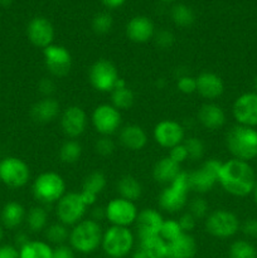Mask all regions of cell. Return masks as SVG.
Wrapping results in <instances>:
<instances>
[{"instance_id": "cell-1", "label": "cell", "mask_w": 257, "mask_h": 258, "mask_svg": "<svg viewBox=\"0 0 257 258\" xmlns=\"http://www.w3.org/2000/svg\"><path fill=\"white\" fill-rule=\"evenodd\" d=\"M218 183L231 196L247 197L253 190L256 175L247 161L233 158L222 163Z\"/></svg>"}, {"instance_id": "cell-2", "label": "cell", "mask_w": 257, "mask_h": 258, "mask_svg": "<svg viewBox=\"0 0 257 258\" xmlns=\"http://www.w3.org/2000/svg\"><path fill=\"white\" fill-rule=\"evenodd\" d=\"M103 231L98 222L85 218L72 227L70 232V246L81 254H90L97 251L102 243Z\"/></svg>"}, {"instance_id": "cell-3", "label": "cell", "mask_w": 257, "mask_h": 258, "mask_svg": "<svg viewBox=\"0 0 257 258\" xmlns=\"http://www.w3.org/2000/svg\"><path fill=\"white\" fill-rule=\"evenodd\" d=\"M226 145L234 159L248 163L257 158V131L248 126H233L227 133Z\"/></svg>"}, {"instance_id": "cell-4", "label": "cell", "mask_w": 257, "mask_h": 258, "mask_svg": "<svg viewBox=\"0 0 257 258\" xmlns=\"http://www.w3.org/2000/svg\"><path fill=\"white\" fill-rule=\"evenodd\" d=\"M101 247L108 258H123L135 248V234L128 227L111 226L103 231Z\"/></svg>"}, {"instance_id": "cell-5", "label": "cell", "mask_w": 257, "mask_h": 258, "mask_svg": "<svg viewBox=\"0 0 257 258\" xmlns=\"http://www.w3.org/2000/svg\"><path fill=\"white\" fill-rule=\"evenodd\" d=\"M189 191V173L180 171L179 175L161 190L159 206L168 213H176L186 206Z\"/></svg>"}, {"instance_id": "cell-6", "label": "cell", "mask_w": 257, "mask_h": 258, "mask_svg": "<svg viewBox=\"0 0 257 258\" xmlns=\"http://www.w3.org/2000/svg\"><path fill=\"white\" fill-rule=\"evenodd\" d=\"M32 193L43 204L57 203L66 194V181L62 175L54 171H45L34 179Z\"/></svg>"}, {"instance_id": "cell-7", "label": "cell", "mask_w": 257, "mask_h": 258, "mask_svg": "<svg viewBox=\"0 0 257 258\" xmlns=\"http://www.w3.org/2000/svg\"><path fill=\"white\" fill-rule=\"evenodd\" d=\"M87 208L88 206L83 201L81 193L70 191L55 203V214L58 222L67 227H73L85 219Z\"/></svg>"}, {"instance_id": "cell-8", "label": "cell", "mask_w": 257, "mask_h": 258, "mask_svg": "<svg viewBox=\"0 0 257 258\" xmlns=\"http://www.w3.org/2000/svg\"><path fill=\"white\" fill-rule=\"evenodd\" d=\"M206 231L216 238L226 239L233 237L239 231L238 218L232 212L226 209H217L206 217Z\"/></svg>"}, {"instance_id": "cell-9", "label": "cell", "mask_w": 257, "mask_h": 258, "mask_svg": "<svg viewBox=\"0 0 257 258\" xmlns=\"http://www.w3.org/2000/svg\"><path fill=\"white\" fill-rule=\"evenodd\" d=\"M30 169L24 160L17 156H5L0 160V181L9 188L18 189L27 185Z\"/></svg>"}, {"instance_id": "cell-10", "label": "cell", "mask_w": 257, "mask_h": 258, "mask_svg": "<svg viewBox=\"0 0 257 258\" xmlns=\"http://www.w3.org/2000/svg\"><path fill=\"white\" fill-rule=\"evenodd\" d=\"M222 161L217 159H209L202 164L201 168L189 173V186L190 190L196 193L204 194L213 189L218 183L219 171H221Z\"/></svg>"}, {"instance_id": "cell-11", "label": "cell", "mask_w": 257, "mask_h": 258, "mask_svg": "<svg viewBox=\"0 0 257 258\" xmlns=\"http://www.w3.org/2000/svg\"><path fill=\"white\" fill-rule=\"evenodd\" d=\"M90 83L98 92H111L120 80L116 66L108 59H97L88 72Z\"/></svg>"}, {"instance_id": "cell-12", "label": "cell", "mask_w": 257, "mask_h": 258, "mask_svg": "<svg viewBox=\"0 0 257 258\" xmlns=\"http://www.w3.org/2000/svg\"><path fill=\"white\" fill-rule=\"evenodd\" d=\"M105 214L111 226L130 227L135 223L139 211L134 202L118 197L108 202L105 207Z\"/></svg>"}, {"instance_id": "cell-13", "label": "cell", "mask_w": 257, "mask_h": 258, "mask_svg": "<svg viewBox=\"0 0 257 258\" xmlns=\"http://www.w3.org/2000/svg\"><path fill=\"white\" fill-rule=\"evenodd\" d=\"M121 112L111 103H102L93 110L91 122L101 136H111L121 127Z\"/></svg>"}, {"instance_id": "cell-14", "label": "cell", "mask_w": 257, "mask_h": 258, "mask_svg": "<svg viewBox=\"0 0 257 258\" xmlns=\"http://www.w3.org/2000/svg\"><path fill=\"white\" fill-rule=\"evenodd\" d=\"M43 58L45 68L53 77H66L72 68V55L63 45L50 44L49 47L44 48Z\"/></svg>"}, {"instance_id": "cell-15", "label": "cell", "mask_w": 257, "mask_h": 258, "mask_svg": "<svg viewBox=\"0 0 257 258\" xmlns=\"http://www.w3.org/2000/svg\"><path fill=\"white\" fill-rule=\"evenodd\" d=\"M60 128L63 134L70 139H77L86 131L88 117L86 111L77 105L68 106L60 112Z\"/></svg>"}, {"instance_id": "cell-16", "label": "cell", "mask_w": 257, "mask_h": 258, "mask_svg": "<svg viewBox=\"0 0 257 258\" xmlns=\"http://www.w3.org/2000/svg\"><path fill=\"white\" fill-rule=\"evenodd\" d=\"M154 140L161 148L170 150L176 145H180L185 140V131L181 123L174 120H163L158 122L153 131Z\"/></svg>"}, {"instance_id": "cell-17", "label": "cell", "mask_w": 257, "mask_h": 258, "mask_svg": "<svg viewBox=\"0 0 257 258\" xmlns=\"http://www.w3.org/2000/svg\"><path fill=\"white\" fill-rule=\"evenodd\" d=\"M234 120L238 125L256 127L257 126V93L247 92L236 98L232 107Z\"/></svg>"}, {"instance_id": "cell-18", "label": "cell", "mask_w": 257, "mask_h": 258, "mask_svg": "<svg viewBox=\"0 0 257 258\" xmlns=\"http://www.w3.org/2000/svg\"><path fill=\"white\" fill-rule=\"evenodd\" d=\"M27 37L34 47L44 48L53 44L54 40V28L52 23L44 17H35L28 23Z\"/></svg>"}, {"instance_id": "cell-19", "label": "cell", "mask_w": 257, "mask_h": 258, "mask_svg": "<svg viewBox=\"0 0 257 258\" xmlns=\"http://www.w3.org/2000/svg\"><path fill=\"white\" fill-rule=\"evenodd\" d=\"M164 218L160 212L154 208H145L139 212L135 221L136 234L139 239L160 237V229L163 226Z\"/></svg>"}, {"instance_id": "cell-20", "label": "cell", "mask_w": 257, "mask_h": 258, "mask_svg": "<svg viewBox=\"0 0 257 258\" xmlns=\"http://www.w3.org/2000/svg\"><path fill=\"white\" fill-rule=\"evenodd\" d=\"M126 35L128 39L138 44L149 42L155 35V27L150 18L138 15L131 18L126 24Z\"/></svg>"}, {"instance_id": "cell-21", "label": "cell", "mask_w": 257, "mask_h": 258, "mask_svg": "<svg viewBox=\"0 0 257 258\" xmlns=\"http://www.w3.org/2000/svg\"><path fill=\"white\" fill-rule=\"evenodd\" d=\"M197 92L208 101H214L224 92V83L218 75L213 72H202L196 77Z\"/></svg>"}, {"instance_id": "cell-22", "label": "cell", "mask_w": 257, "mask_h": 258, "mask_svg": "<svg viewBox=\"0 0 257 258\" xmlns=\"http://www.w3.org/2000/svg\"><path fill=\"white\" fill-rule=\"evenodd\" d=\"M198 251L196 238L190 233H183L166 243V258H194Z\"/></svg>"}, {"instance_id": "cell-23", "label": "cell", "mask_w": 257, "mask_h": 258, "mask_svg": "<svg viewBox=\"0 0 257 258\" xmlns=\"http://www.w3.org/2000/svg\"><path fill=\"white\" fill-rule=\"evenodd\" d=\"M59 115L60 106L54 97H43L30 108V117L38 123H49Z\"/></svg>"}, {"instance_id": "cell-24", "label": "cell", "mask_w": 257, "mask_h": 258, "mask_svg": "<svg viewBox=\"0 0 257 258\" xmlns=\"http://www.w3.org/2000/svg\"><path fill=\"white\" fill-rule=\"evenodd\" d=\"M106 185H107V179H106L105 174L102 171H92V173L86 176L80 193L88 207L93 206L96 203L97 197L105 190Z\"/></svg>"}, {"instance_id": "cell-25", "label": "cell", "mask_w": 257, "mask_h": 258, "mask_svg": "<svg viewBox=\"0 0 257 258\" xmlns=\"http://www.w3.org/2000/svg\"><path fill=\"white\" fill-rule=\"evenodd\" d=\"M198 121L207 130H219L226 123V112L217 103L207 102L198 110Z\"/></svg>"}, {"instance_id": "cell-26", "label": "cell", "mask_w": 257, "mask_h": 258, "mask_svg": "<svg viewBox=\"0 0 257 258\" xmlns=\"http://www.w3.org/2000/svg\"><path fill=\"white\" fill-rule=\"evenodd\" d=\"M118 141L127 150L140 151L148 144V134L139 125H126L120 130Z\"/></svg>"}, {"instance_id": "cell-27", "label": "cell", "mask_w": 257, "mask_h": 258, "mask_svg": "<svg viewBox=\"0 0 257 258\" xmlns=\"http://www.w3.org/2000/svg\"><path fill=\"white\" fill-rule=\"evenodd\" d=\"M133 258H166V242L160 237L139 239Z\"/></svg>"}, {"instance_id": "cell-28", "label": "cell", "mask_w": 257, "mask_h": 258, "mask_svg": "<svg viewBox=\"0 0 257 258\" xmlns=\"http://www.w3.org/2000/svg\"><path fill=\"white\" fill-rule=\"evenodd\" d=\"M180 171V165L171 160L169 156H165V158H161L160 160L156 161V164L154 165L153 178L159 184L168 185L179 175Z\"/></svg>"}, {"instance_id": "cell-29", "label": "cell", "mask_w": 257, "mask_h": 258, "mask_svg": "<svg viewBox=\"0 0 257 258\" xmlns=\"http://www.w3.org/2000/svg\"><path fill=\"white\" fill-rule=\"evenodd\" d=\"M110 93L111 105L117 108L118 111L128 110V108L133 107L134 102H135V95L123 78H120L117 81V83Z\"/></svg>"}, {"instance_id": "cell-30", "label": "cell", "mask_w": 257, "mask_h": 258, "mask_svg": "<svg viewBox=\"0 0 257 258\" xmlns=\"http://www.w3.org/2000/svg\"><path fill=\"white\" fill-rule=\"evenodd\" d=\"M25 217H27L25 208L18 202H9L5 204L0 214L3 226L8 229L18 228L25 221Z\"/></svg>"}, {"instance_id": "cell-31", "label": "cell", "mask_w": 257, "mask_h": 258, "mask_svg": "<svg viewBox=\"0 0 257 258\" xmlns=\"http://www.w3.org/2000/svg\"><path fill=\"white\" fill-rule=\"evenodd\" d=\"M53 247L45 241H28L19 248V258H52Z\"/></svg>"}, {"instance_id": "cell-32", "label": "cell", "mask_w": 257, "mask_h": 258, "mask_svg": "<svg viewBox=\"0 0 257 258\" xmlns=\"http://www.w3.org/2000/svg\"><path fill=\"white\" fill-rule=\"evenodd\" d=\"M117 193L121 198L135 202L143 194V186L135 176L123 175L117 181Z\"/></svg>"}, {"instance_id": "cell-33", "label": "cell", "mask_w": 257, "mask_h": 258, "mask_svg": "<svg viewBox=\"0 0 257 258\" xmlns=\"http://www.w3.org/2000/svg\"><path fill=\"white\" fill-rule=\"evenodd\" d=\"M81 155H82V146L78 141H76L75 139H70V140H66L65 143L60 145L59 151H58V156H59V160L63 164H75L80 160Z\"/></svg>"}, {"instance_id": "cell-34", "label": "cell", "mask_w": 257, "mask_h": 258, "mask_svg": "<svg viewBox=\"0 0 257 258\" xmlns=\"http://www.w3.org/2000/svg\"><path fill=\"white\" fill-rule=\"evenodd\" d=\"M28 228L32 232H42L48 226V213L43 207L37 206L29 209L25 217Z\"/></svg>"}, {"instance_id": "cell-35", "label": "cell", "mask_w": 257, "mask_h": 258, "mask_svg": "<svg viewBox=\"0 0 257 258\" xmlns=\"http://www.w3.org/2000/svg\"><path fill=\"white\" fill-rule=\"evenodd\" d=\"M70 229L67 226L58 222V223H53L50 226H47L44 229V237L45 242L52 246H60V244H66V242L70 239Z\"/></svg>"}, {"instance_id": "cell-36", "label": "cell", "mask_w": 257, "mask_h": 258, "mask_svg": "<svg viewBox=\"0 0 257 258\" xmlns=\"http://www.w3.org/2000/svg\"><path fill=\"white\" fill-rule=\"evenodd\" d=\"M171 20L180 28L190 27L194 23V12L185 4H176L171 9Z\"/></svg>"}, {"instance_id": "cell-37", "label": "cell", "mask_w": 257, "mask_h": 258, "mask_svg": "<svg viewBox=\"0 0 257 258\" xmlns=\"http://www.w3.org/2000/svg\"><path fill=\"white\" fill-rule=\"evenodd\" d=\"M228 256L229 258H257V249L248 241L238 239L231 244Z\"/></svg>"}, {"instance_id": "cell-38", "label": "cell", "mask_w": 257, "mask_h": 258, "mask_svg": "<svg viewBox=\"0 0 257 258\" xmlns=\"http://www.w3.org/2000/svg\"><path fill=\"white\" fill-rule=\"evenodd\" d=\"M92 29L96 34H107L111 29H112L113 25V19L108 13L101 12L93 17L92 19Z\"/></svg>"}, {"instance_id": "cell-39", "label": "cell", "mask_w": 257, "mask_h": 258, "mask_svg": "<svg viewBox=\"0 0 257 258\" xmlns=\"http://www.w3.org/2000/svg\"><path fill=\"white\" fill-rule=\"evenodd\" d=\"M184 232L181 231L179 222L176 219H164L160 229V238H163L166 243L178 238Z\"/></svg>"}, {"instance_id": "cell-40", "label": "cell", "mask_w": 257, "mask_h": 258, "mask_svg": "<svg viewBox=\"0 0 257 258\" xmlns=\"http://www.w3.org/2000/svg\"><path fill=\"white\" fill-rule=\"evenodd\" d=\"M184 146L188 151V158L191 160H199L204 155V144L198 138H188L184 140Z\"/></svg>"}, {"instance_id": "cell-41", "label": "cell", "mask_w": 257, "mask_h": 258, "mask_svg": "<svg viewBox=\"0 0 257 258\" xmlns=\"http://www.w3.org/2000/svg\"><path fill=\"white\" fill-rule=\"evenodd\" d=\"M189 213L194 217L196 219L206 218L209 214V204L202 197H197L189 204Z\"/></svg>"}, {"instance_id": "cell-42", "label": "cell", "mask_w": 257, "mask_h": 258, "mask_svg": "<svg viewBox=\"0 0 257 258\" xmlns=\"http://www.w3.org/2000/svg\"><path fill=\"white\" fill-rule=\"evenodd\" d=\"M176 88L179 92L184 93V95H191V93L197 92V81L196 77L191 76H180L176 81Z\"/></svg>"}, {"instance_id": "cell-43", "label": "cell", "mask_w": 257, "mask_h": 258, "mask_svg": "<svg viewBox=\"0 0 257 258\" xmlns=\"http://www.w3.org/2000/svg\"><path fill=\"white\" fill-rule=\"evenodd\" d=\"M95 150L102 156H110L115 151V143L110 136H101L95 143Z\"/></svg>"}, {"instance_id": "cell-44", "label": "cell", "mask_w": 257, "mask_h": 258, "mask_svg": "<svg viewBox=\"0 0 257 258\" xmlns=\"http://www.w3.org/2000/svg\"><path fill=\"white\" fill-rule=\"evenodd\" d=\"M155 44L161 49H169L174 44V35L170 30L161 29L154 35Z\"/></svg>"}, {"instance_id": "cell-45", "label": "cell", "mask_w": 257, "mask_h": 258, "mask_svg": "<svg viewBox=\"0 0 257 258\" xmlns=\"http://www.w3.org/2000/svg\"><path fill=\"white\" fill-rule=\"evenodd\" d=\"M168 156L171 159V160L175 161L176 164H179V165H180L181 163H184L186 159H189L188 151H186L184 144H180V145H176L174 146V148H171L170 150H169Z\"/></svg>"}, {"instance_id": "cell-46", "label": "cell", "mask_w": 257, "mask_h": 258, "mask_svg": "<svg viewBox=\"0 0 257 258\" xmlns=\"http://www.w3.org/2000/svg\"><path fill=\"white\" fill-rule=\"evenodd\" d=\"M178 222H179V226H180L181 231H183L184 233H190V232L196 228L197 219L194 218V217L191 216L189 212L181 214L180 218L178 219Z\"/></svg>"}, {"instance_id": "cell-47", "label": "cell", "mask_w": 257, "mask_h": 258, "mask_svg": "<svg viewBox=\"0 0 257 258\" xmlns=\"http://www.w3.org/2000/svg\"><path fill=\"white\" fill-rule=\"evenodd\" d=\"M38 90L42 93L43 97H52L55 91L54 81L50 80V78H42L38 83Z\"/></svg>"}, {"instance_id": "cell-48", "label": "cell", "mask_w": 257, "mask_h": 258, "mask_svg": "<svg viewBox=\"0 0 257 258\" xmlns=\"http://www.w3.org/2000/svg\"><path fill=\"white\" fill-rule=\"evenodd\" d=\"M52 258H76V252L68 244H60L53 248Z\"/></svg>"}, {"instance_id": "cell-49", "label": "cell", "mask_w": 257, "mask_h": 258, "mask_svg": "<svg viewBox=\"0 0 257 258\" xmlns=\"http://www.w3.org/2000/svg\"><path fill=\"white\" fill-rule=\"evenodd\" d=\"M242 232L248 237H257V219L249 218L242 224Z\"/></svg>"}, {"instance_id": "cell-50", "label": "cell", "mask_w": 257, "mask_h": 258, "mask_svg": "<svg viewBox=\"0 0 257 258\" xmlns=\"http://www.w3.org/2000/svg\"><path fill=\"white\" fill-rule=\"evenodd\" d=\"M0 258H19V249L12 244H0Z\"/></svg>"}, {"instance_id": "cell-51", "label": "cell", "mask_w": 257, "mask_h": 258, "mask_svg": "<svg viewBox=\"0 0 257 258\" xmlns=\"http://www.w3.org/2000/svg\"><path fill=\"white\" fill-rule=\"evenodd\" d=\"M91 219L98 222V223H100V221H102V219H106L105 208H102V207H95V208L92 209V212H91Z\"/></svg>"}, {"instance_id": "cell-52", "label": "cell", "mask_w": 257, "mask_h": 258, "mask_svg": "<svg viewBox=\"0 0 257 258\" xmlns=\"http://www.w3.org/2000/svg\"><path fill=\"white\" fill-rule=\"evenodd\" d=\"M101 2L105 7L110 8V9H117V8L122 7L126 0H101Z\"/></svg>"}, {"instance_id": "cell-53", "label": "cell", "mask_w": 257, "mask_h": 258, "mask_svg": "<svg viewBox=\"0 0 257 258\" xmlns=\"http://www.w3.org/2000/svg\"><path fill=\"white\" fill-rule=\"evenodd\" d=\"M28 241H29V238H28L27 234L24 233H19L17 237H15V242H17V244H19V248L22 246H24Z\"/></svg>"}, {"instance_id": "cell-54", "label": "cell", "mask_w": 257, "mask_h": 258, "mask_svg": "<svg viewBox=\"0 0 257 258\" xmlns=\"http://www.w3.org/2000/svg\"><path fill=\"white\" fill-rule=\"evenodd\" d=\"M12 3L13 0H0V5H3V7H9Z\"/></svg>"}, {"instance_id": "cell-55", "label": "cell", "mask_w": 257, "mask_h": 258, "mask_svg": "<svg viewBox=\"0 0 257 258\" xmlns=\"http://www.w3.org/2000/svg\"><path fill=\"white\" fill-rule=\"evenodd\" d=\"M252 194H253V199H254V202H256V203H257V180H256V184H254L253 190H252Z\"/></svg>"}, {"instance_id": "cell-56", "label": "cell", "mask_w": 257, "mask_h": 258, "mask_svg": "<svg viewBox=\"0 0 257 258\" xmlns=\"http://www.w3.org/2000/svg\"><path fill=\"white\" fill-rule=\"evenodd\" d=\"M3 238H4V229H3V227L0 226V243L3 242Z\"/></svg>"}, {"instance_id": "cell-57", "label": "cell", "mask_w": 257, "mask_h": 258, "mask_svg": "<svg viewBox=\"0 0 257 258\" xmlns=\"http://www.w3.org/2000/svg\"><path fill=\"white\" fill-rule=\"evenodd\" d=\"M253 87H254V92L257 93V76L256 78H254V82H253Z\"/></svg>"}, {"instance_id": "cell-58", "label": "cell", "mask_w": 257, "mask_h": 258, "mask_svg": "<svg viewBox=\"0 0 257 258\" xmlns=\"http://www.w3.org/2000/svg\"><path fill=\"white\" fill-rule=\"evenodd\" d=\"M161 2H165V3H169V2H173V0H161Z\"/></svg>"}]
</instances>
